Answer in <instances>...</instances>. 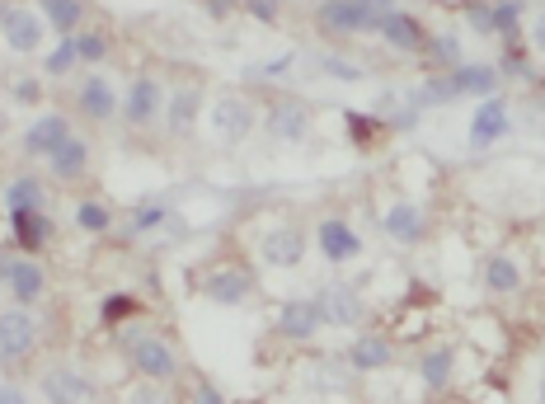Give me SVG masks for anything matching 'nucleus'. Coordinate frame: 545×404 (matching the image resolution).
Wrapping results in <instances>:
<instances>
[{
	"label": "nucleus",
	"instance_id": "1",
	"mask_svg": "<svg viewBox=\"0 0 545 404\" xmlns=\"http://www.w3.org/2000/svg\"><path fill=\"white\" fill-rule=\"evenodd\" d=\"M118 334V348L127 353V367L141 376V381H156V386H170L179 381V348H174L160 329H146L141 320H127V325L113 329Z\"/></svg>",
	"mask_w": 545,
	"mask_h": 404
},
{
	"label": "nucleus",
	"instance_id": "2",
	"mask_svg": "<svg viewBox=\"0 0 545 404\" xmlns=\"http://www.w3.org/2000/svg\"><path fill=\"white\" fill-rule=\"evenodd\" d=\"M198 282V292L207 301H217V306H245L254 292H259V278H254V268L245 259H217V264H207L203 273H193Z\"/></svg>",
	"mask_w": 545,
	"mask_h": 404
},
{
	"label": "nucleus",
	"instance_id": "3",
	"mask_svg": "<svg viewBox=\"0 0 545 404\" xmlns=\"http://www.w3.org/2000/svg\"><path fill=\"white\" fill-rule=\"evenodd\" d=\"M38 339H43V325L33 306H5L0 311V362L5 367H19L38 353Z\"/></svg>",
	"mask_w": 545,
	"mask_h": 404
},
{
	"label": "nucleus",
	"instance_id": "4",
	"mask_svg": "<svg viewBox=\"0 0 545 404\" xmlns=\"http://www.w3.org/2000/svg\"><path fill=\"white\" fill-rule=\"evenodd\" d=\"M165 99H170V85L160 76H137L132 85L123 90V123L137 127V132H146V127L165 123Z\"/></svg>",
	"mask_w": 545,
	"mask_h": 404
},
{
	"label": "nucleus",
	"instance_id": "5",
	"mask_svg": "<svg viewBox=\"0 0 545 404\" xmlns=\"http://www.w3.org/2000/svg\"><path fill=\"white\" fill-rule=\"evenodd\" d=\"M311 127H315V109L306 104V99L278 94V99L264 109V132L273 141H287V146H296V141L311 137Z\"/></svg>",
	"mask_w": 545,
	"mask_h": 404
},
{
	"label": "nucleus",
	"instance_id": "6",
	"mask_svg": "<svg viewBox=\"0 0 545 404\" xmlns=\"http://www.w3.org/2000/svg\"><path fill=\"white\" fill-rule=\"evenodd\" d=\"M198 113H203V80H179L170 85V99H165V132L174 141H188L198 132Z\"/></svg>",
	"mask_w": 545,
	"mask_h": 404
},
{
	"label": "nucleus",
	"instance_id": "7",
	"mask_svg": "<svg viewBox=\"0 0 545 404\" xmlns=\"http://www.w3.org/2000/svg\"><path fill=\"white\" fill-rule=\"evenodd\" d=\"M381 19H372L358 0H325L315 5V29L329 33V38H358V33H376Z\"/></svg>",
	"mask_w": 545,
	"mask_h": 404
},
{
	"label": "nucleus",
	"instance_id": "8",
	"mask_svg": "<svg viewBox=\"0 0 545 404\" xmlns=\"http://www.w3.org/2000/svg\"><path fill=\"white\" fill-rule=\"evenodd\" d=\"M0 38L15 57H29L43 47V15L29 5H0Z\"/></svg>",
	"mask_w": 545,
	"mask_h": 404
},
{
	"label": "nucleus",
	"instance_id": "9",
	"mask_svg": "<svg viewBox=\"0 0 545 404\" xmlns=\"http://www.w3.org/2000/svg\"><path fill=\"white\" fill-rule=\"evenodd\" d=\"M212 127H217V137L226 141V146H240V141L259 127L254 104L245 99V94H221L217 104H212Z\"/></svg>",
	"mask_w": 545,
	"mask_h": 404
},
{
	"label": "nucleus",
	"instance_id": "10",
	"mask_svg": "<svg viewBox=\"0 0 545 404\" xmlns=\"http://www.w3.org/2000/svg\"><path fill=\"white\" fill-rule=\"evenodd\" d=\"M5 287H10V301L15 306H33V301H43L47 296V268L43 259H33V254H10V273H5Z\"/></svg>",
	"mask_w": 545,
	"mask_h": 404
},
{
	"label": "nucleus",
	"instance_id": "11",
	"mask_svg": "<svg viewBox=\"0 0 545 404\" xmlns=\"http://www.w3.org/2000/svg\"><path fill=\"white\" fill-rule=\"evenodd\" d=\"M320 329H325V320L315 311V301H282L273 311V334L287 343H315Z\"/></svg>",
	"mask_w": 545,
	"mask_h": 404
},
{
	"label": "nucleus",
	"instance_id": "12",
	"mask_svg": "<svg viewBox=\"0 0 545 404\" xmlns=\"http://www.w3.org/2000/svg\"><path fill=\"white\" fill-rule=\"evenodd\" d=\"M381 231L395 240V245H423V235H428V217H423L419 202L409 198H395L390 207H381Z\"/></svg>",
	"mask_w": 545,
	"mask_h": 404
},
{
	"label": "nucleus",
	"instance_id": "13",
	"mask_svg": "<svg viewBox=\"0 0 545 404\" xmlns=\"http://www.w3.org/2000/svg\"><path fill=\"white\" fill-rule=\"evenodd\" d=\"M513 132V118H508V99L503 94H489L475 118H470V151H489L494 141H503Z\"/></svg>",
	"mask_w": 545,
	"mask_h": 404
},
{
	"label": "nucleus",
	"instance_id": "14",
	"mask_svg": "<svg viewBox=\"0 0 545 404\" xmlns=\"http://www.w3.org/2000/svg\"><path fill=\"white\" fill-rule=\"evenodd\" d=\"M71 132H76V127H71V118H66V113H38V118H33V123L24 127L19 146H24V156L47 160L66 137H71Z\"/></svg>",
	"mask_w": 545,
	"mask_h": 404
},
{
	"label": "nucleus",
	"instance_id": "15",
	"mask_svg": "<svg viewBox=\"0 0 545 404\" xmlns=\"http://www.w3.org/2000/svg\"><path fill=\"white\" fill-rule=\"evenodd\" d=\"M52 240H57V221L47 217V212H10V249L38 259Z\"/></svg>",
	"mask_w": 545,
	"mask_h": 404
},
{
	"label": "nucleus",
	"instance_id": "16",
	"mask_svg": "<svg viewBox=\"0 0 545 404\" xmlns=\"http://www.w3.org/2000/svg\"><path fill=\"white\" fill-rule=\"evenodd\" d=\"M90 160H94V146L80 132H71V137L47 156V174L57 179V184H80L85 174H90Z\"/></svg>",
	"mask_w": 545,
	"mask_h": 404
},
{
	"label": "nucleus",
	"instance_id": "17",
	"mask_svg": "<svg viewBox=\"0 0 545 404\" xmlns=\"http://www.w3.org/2000/svg\"><path fill=\"white\" fill-rule=\"evenodd\" d=\"M306 231H296V226H268L264 240H259V254H264L268 268H296L306 259Z\"/></svg>",
	"mask_w": 545,
	"mask_h": 404
},
{
	"label": "nucleus",
	"instance_id": "18",
	"mask_svg": "<svg viewBox=\"0 0 545 404\" xmlns=\"http://www.w3.org/2000/svg\"><path fill=\"white\" fill-rule=\"evenodd\" d=\"M38 390H43L47 404H90V376L76 372V367H47L38 376Z\"/></svg>",
	"mask_w": 545,
	"mask_h": 404
},
{
	"label": "nucleus",
	"instance_id": "19",
	"mask_svg": "<svg viewBox=\"0 0 545 404\" xmlns=\"http://www.w3.org/2000/svg\"><path fill=\"white\" fill-rule=\"evenodd\" d=\"M315 249L325 254L329 264H348V259H358L362 254V235L343 217H325L320 226H315Z\"/></svg>",
	"mask_w": 545,
	"mask_h": 404
},
{
	"label": "nucleus",
	"instance_id": "20",
	"mask_svg": "<svg viewBox=\"0 0 545 404\" xmlns=\"http://www.w3.org/2000/svg\"><path fill=\"white\" fill-rule=\"evenodd\" d=\"M480 278H484V292L489 296H517L522 287H527V273H522V264H517V254H508V249H494L489 259H484L480 268Z\"/></svg>",
	"mask_w": 545,
	"mask_h": 404
},
{
	"label": "nucleus",
	"instance_id": "21",
	"mask_svg": "<svg viewBox=\"0 0 545 404\" xmlns=\"http://www.w3.org/2000/svg\"><path fill=\"white\" fill-rule=\"evenodd\" d=\"M315 311H320V320L334 329H348L362 320V296L353 292V287H343V282H329L325 292L315 296Z\"/></svg>",
	"mask_w": 545,
	"mask_h": 404
},
{
	"label": "nucleus",
	"instance_id": "22",
	"mask_svg": "<svg viewBox=\"0 0 545 404\" xmlns=\"http://www.w3.org/2000/svg\"><path fill=\"white\" fill-rule=\"evenodd\" d=\"M118 90H113L104 76H85V85L76 90V113L85 118V123H109V118H118Z\"/></svg>",
	"mask_w": 545,
	"mask_h": 404
},
{
	"label": "nucleus",
	"instance_id": "23",
	"mask_svg": "<svg viewBox=\"0 0 545 404\" xmlns=\"http://www.w3.org/2000/svg\"><path fill=\"white\" fill-rule=\"evenodd\" d=\"M376 33H381V38H386V47H395V52H423V43H428L423 19L409 15V10H390V15L376 24Z\"/></svg>",
	"mask_w": 545,
	"mask_h": 404
},
{
	"label": "nucleus",
	"instance_id": "24",
	"mask_svg": "<svg viewBox=\"0 0 545 404\" xmlns=\"http://www.w3.org/2000/svg\"><path fill=\"white\" fill-rule=\"evenodd\" d=\"M419 381L428 395H447V386H452L456 376V348H447V343H433V348H423L419 353Z\"/></svg>",
	"mask_w": 545,
	"mask_h": 404
},
{
	"label": "nucleus",
	"instance_id": "25",
	"mask_svg": "<svg viewBox=\"0 0 545 404\" xmlns=\"http://www.w3.org/2000/svg\"><path fill=\"white\" fill-rule=\"evenodd\" d=\"M343 362H348V372H386L395 362V343L386 334H362V339L348 343Z\"/></svg>",
	"mask_w": 545,
	"mask_h": 404
},
{
	"label": "nucleus",
	"instance_id": "26",
	"mask_svg": "<svg viewBox=\"0 0 545 404\" xmlns=\"http://www.w3.org/2000/svg\"><path fill=\"white\" fill-rule=\"evenodd\" d=\"M0 198H5V217L10 212H47V184L38 174H15Z\"/></svg>",
	"mask_w": 545,
	"mask_h": 404
},
{
	"label": "nucleus",
	"instance_id": "27",
	"mask_svg": "<svg viewBox=\"0 0 545 404\" xmlns=\"http://www.w3.org/2000/svg\"><path fill=\"white\" fill-rule=\"evenodd\" d=\"M38 15L47 19V29H57L62 38H76L90 19V5L85 0H38Z\"/></svg>",
	"mask_w": 545,
	"mask_h": 404
},
{
	"label": "nucleus",
	"instance_id": "28",
	"mask_svg": "<svg viewBox=\"0 0 545 404\" xmlns=\"http://www.w3.org/2000/svg\"><path fill=\"white\" fill-rule=\"evenodd\" d=\"M447 76H452L456 99H461V94H480V99H489V94L499 90V71L484 66V62H461L456 71H447Z\"/></svg>",
	"mask_w": 545,
	"mask_h": 404
},
{
	"label": "nucleus",
	"instance_id": "29",
	"mask_svg": "<svg viewBox=\"0 0 545 404\" xmlns=\"http://www.w3.org/2000/svg\"><path fill=\"white\" fill-rule=\"evenodd\" d=\"M343 132H348V141L358 146V151H372L376 141H386L390 127L376 118V113H358V109H348L343 113Z\"/></svg>",
	"mask_w": 545,
	"mask_h": 404
},
{
	"label": "nucleus",
	"instance_id": "30",
	"mask_svg": "<svg viewBox=\"0 0 545 404\" xmlns=\"http://www.w3.org/2000/svg\"><path fill=\"white\" fill-rule=\"evenodd\" d=\"M141 315H146V301H141L137 292H109L99 301V320L109 329L127 325V320H141Z\"/></svg>",
	"mask_w": 545,
	"mask_h": 404
},
{
	"label": "nucleus",
	"instance_id": "31",
	"mask_svg": "<svg viewBox=\"0 0 545 404\" xmlns=\"http://www.w3.org/2000/svg\"><path fill=\"white\" fill-rule=\"evenodd\" d=\"M456 99V90H452V76L447 71H433V76H423V85H414L409 90V104L414 109H442V104H452Z\"/></svg>",
	"mask_w": 545,
	"mask_h": 404
},
{
	"label": "nucleus",
	"instance_id": "32",
	"mask_svg": "<svg viewBox=\"0 0 545 404\" xmlns=\"http://www.w3.org/2000/svg\"><path fill=\"white\" fill-rule=\"evenodd\" d=\"M76 226L90 235H109L113 231V207L104 198H80L76 202Z\"/></svg>",
	"mask_w": 545,
	"mask_h": 404
},
{
	"label": "nucleus",
	"instance_id": "33",
	"mask_svg": "<svg viewBox=\"0 0 545 404\" xmlns=\"http://www.w3.org/2000/svg\"><path fill=\"white\" fill-rule=\"evenodd\" d=\"M423 52H428V62H433L437 71H456V66H461V38H456V33H428Z\"/></svg>",
	"mask_w": 545,
	"mask_h": 404
},
{
	"label": "nucleus",
	"instance_id": "34",
	"mask_svg": "<svg viewBox=\"0 0 545 404\" xmlns=\"http://www.w3.org/2000/svg\"><path fill=\"white\" fill-rule=\"evenodd\" d=\"M71 43H76V57H80V66H99V62H104V57H109V52H113L109 33H104V29H90V24H85V29H80L76 38H71Z\"/></svg>",
	"mask_w": 545,
	"mask_h": 404
},
{
	"label": "nucleus",
	"instance_id": "35",
	"mask_svg": "<svg viewBox=\"0 0 545 404\" xmlns=\"http://www.w3.org/2000/svg\"><path fill=\"white\" fill-rule=\"evenodd\" d=\"M522 0H494V33H499L503 43H517V33H522Z\"/></svg>",
	"mask_w": 545,
	"mask_h": 404
},
{
	"label": "nucleus",
	"instance_id": "36",
	"mask_svg": "<svg viewBox=\"0 0 545 404\" xmlns=\"http://www.w3.org/2000/svg\"><path fill=\"white\" fill-rule=\"evenodd\" d=\"M76 66H80V57H76V43H71V38H62V43L52 47V52H43V76H47V80L71 76Z\"/></svg>",
	"mask_w": 545,
	"mask_h": 404
},
{
	"label": "nucleus",
	"instance_id": "37",
	"mask_svg": "<svg viewBox=\"0 0 545 404\" xmlns=\"http://www.w3.org/2000/svg\"><path fill=\"white\" fill-rule=\"evenodd\" d=\"M165 221H170V202H141L137 212H132V235L156 231V226H165Z\"/></svg>",
	"mask_w": 545,
	"mask_h": 404
},
{
	"label": "nucleus",
	"instance_id": "38",
	"mask_svg": "<svg viewBox=\"0 0 545 404\" xmlns=\"http://www.w3.org/2000/svg\"><path fill=\"white\" fill-rule=\"evenodd\" d=\"M118 404H170V395L156 386V381H132V386L118 390Z\"/></svg>",
	"mask_w": 545,
	"mask_h": 404
},
{
	"label": "nucleus",
	"instance_id": "39",
	"mask_svg": "<svg viewBox=\"0 0 545 404\" xmlns=\"http://www.w3.org/2000/svg\"><path fill=\"white\" fill-rule=\"evenodd\" d=\"M499 76H522L531 80L536 71H531V57H527V47H522V38L517 43H503V62H499Z\"/></svg>",
	"mask_w": 545,
	"mask_h": 404
},
{
	"label": "nucleus",
	"instance_id": "40",
	"mask_svg": "<svg viewBox=\"0 0 545 404\" xmlns=\"http://www.w3.org/2000/svg\"><path fill=\"white\" fill-rule=\"evenodd\" d=\"M10 104L38 109V104H43V80H38V76H19V80H10Z\"/></svg>",
	"mask_w": 545,
	"mask_h": 404
},
{
	"label": "nucleus",
	"instance_id": "41",
	"mask_svg": "<svg viewBox=\"0 0 545 404\" xmlns=\"http://www.w3.org/2000/svg\"><path fill=\"white\" fill-rule=\"evenodd\" d=\"M320 71H325V76H334V80H362V76H367V66L348 62V57H334V52H325V57H320Z\"/></svg>",
	"mask_w": 545,
	"mask_h": 404
},
{
	"label": "nucleus",
	"instance_id": "42",
	"mask_svg": "<svg viewBox=\"0 0 545 404\" xmlns=\"http://www.w3.org/2000/svg\"><path fill=\"white\" fill-rule=\"evenodd\" d=\"M240 5H245V15L254 24H278L282 19V0H240Z\"/></svg>",
	"mask_w": 545,
	"mask_h": 404
},
{
	"label": "nucleus",
	"instance_id": "43",
	"mask_svg": "<svg viewBox=\"0 0 545 404\" xmlns=\"http://www.w3.org/2000/svg\"><path fill=\"white\" fill-rule=\"evenodd\" d=\"M466 24L475 33H494V5H484V0H466Z\"/></svg>",
	"mask_w": 545,
	"mask_h": 404
},
{
	"label": "nucleus",
	"instance_id": "44",
	"mask_svg": "<svg viewBox=\"0 0 545 404\" xmlns=\"http://www.w3.org/2000/svg\"><path fill=\"white\" fill-rule=\"evenodd\" d=\"M527 38H531V52H541V57H545V10H536V15H531Z\"/></svg>",
	"mask_w": 545,
	"mask_h": 404
},
{
	"label": "nucleus",
	"instance_id": "45",
	"mask_svg": "<svg viewBox=\"0 0 545 404\" xmlns=\"http://www.w3.org/2000/svg\"><path fill=\"white\" fill-rule=\"evenodd\" d=\"M188 404H226V400H221V390H212L207 381H198V386L188 390Z\"/></svg>",
	"mask_w": 545,
	"mask_h": 404
},
{
	"label": "nucleus",
	"instance_id": "46",
	"mask_svg": "<svg viewBox=\"0 0 545 404\" xmlns=\"http://www.w3.org/2000/svg\"><path fill=\"white\" fill-rule=\"evenodd\" d=\"M0 404H29V395H24V386H15V381H0Z\"/></svg>",
	"mask_w": 545,
	"mask_h": 404
},
{
	"label": "nucleus",
	"instance_id": "47",
	"mask_svg": "<svg viewBox=\"0 0 545 404\" xmlns=\"http://www.w3.org/2000/svg\"><path fill=\"white\" fill-rule=\"evenodd\" d=\"M358 5H362V10H367L372 19H386L390 10H395V0H358Z\"/></svg>",
	"mask_w": 545,
	"mask_h": 404
},
{
	"label": "nucleus",
	"instance_id": "48",
	"mask_svg": "<svg viewBox=\"0 0 545 404\" xmlns=\"http://www.w3.org/2000/svg\"><path fill=\"white\" fill-rule=\"evenodd\" d=\"M292 62H296L292 52H282L278 62H268V66H264V76H282V71H287V66H292Z\"/></svg>",
	"mask_w": 545,
	"mask_h": 404
},
{
	"label": "nucleus",
	"instance_id": "49",
	"mask_svg": "<svg viewBox=\"0 0 545 404\" xmlns=\"http://www.w3.org/2000/svg\"><path fill=\"white\" fill-rule=\"evenodd\" d=\"M207 10H212V19H226L235 10V0H207Z\"/></svg>",
	"mask_w": 545,
	"mask_h": 404
},
{
	"label": "nucleus",
	"instance_id": "50",
	"mask_svg": "<svg viewBox=\"0 0 545 404\" xmlns=\"http://www.w3.org/2000/svg\"><path fill=\"white\" fill-rule=\"evenodd\" d=\"M10 137V109H5V104H0V141Z\"/></svg>",
	"mask_w": 545,
	"mask_h": 404
},
{
	"label": "nucleus",
	"instance_id": "51",
	"mask_svg": "<svg viewBox=\"0 0 545 404\" xmlns=\"http://www.w3.org/2000/svg\"><path fill=\"white\" fill-rule=\"evenodd\" d=\"M423 404H452V400H447V395H433V400H423Z\"/></svg>",
	"mask_w": 545,
	"mask_h": 404
},
{
	"label": "nucleus",
	"instance_id": "52",
	"mask_svg": "<svg viewBox=\"0 0 545 404\" xmlns=\"http://www.w3.org/2000/svg\"><path fill=\"white\" fill-rule=\"evenodd\" d=\"M541 404H545V386H541Z\"/></svg>",
	"mask_w": 545,
	"mask_h": 404
},
{
	"label": "nucleus",
	"instance_id": "53",
	"mask_svg": "<svg viewBox=\"0 0 545 404\" xmlns=\"http://www.w3.org/2000/svg\"><path fill=\"white\" fill-rule=\"evenodd\" d=\"M484 5H494V0H484Z\"/></svg>",
	"mask_w": 545,
	"mask_h": 404
},
{
	"label": "nucleus",
	"instance_id": "54",
	"mask_svg": "<svg viewBox=\"0 0 545 404\" xmlns=\"http://www.w3.org/2000/svg\"><path fill=\"white\" fill-rule=\"evenodd\" d=\"M315 5H325V0H315Z\"/></svg>",
	"mask_w": 545,
	"mask_h": 404
},
{
	"label": "nucleus",
	"instance_id": "55",
	"mask_svg": "<svg viewBox=\"0 0 545 404\" xmlns=\"http://www.w3.org/2000/svg\"><path fill=\"white\" fill-rule=\"evenodd\" d=\"M0 287H5V282H0Z\"/></svg>",
	"mask_w": 545,
	"mask_h": 404
},
{
	"label": "nucleus",
	"instance_id": "56",
	"mask_svg": "<svg viewBox=\"0 0 545 404\" xmlns=\"http://www.w3.org/2000/svg\"><path fill=\"white\" fill-rule=\"evenodd\" d=\"M235 5H240V0H235Z\"/></svg>",
	"mask_w": 545,
	"mask_h": 404
}]
</instances>
